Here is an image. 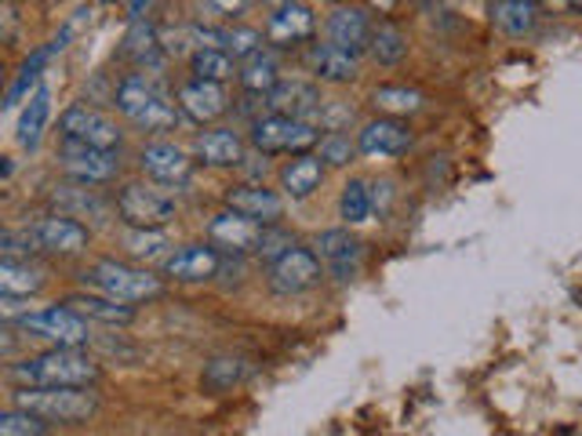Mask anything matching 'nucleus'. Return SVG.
I'll list each match as a JSON object with an SVG mask.
<instances>
[{"label":"nucleus","mask_w":582,"mask_h":436,"mask_svg":"<svg viewBox=\"0 0 582 436\" xmlns=\"http://www.w3.org/2000/svg\"><path fill=\"white\" fill-rule=\"evenodd\" d=\"M193 73H197V81L222 84V81L233 77V59L226 52H197L193 55Z\"/></svg>","instance_id":"e433bc0d"},{"label":"nucleus","mask_w":582,"mask_h":436,"mask_svg":"<svg viewBox=\"0 0 582 436\" xmlns=\"http://www.w3.org/2000/svg\"><path fill=\"white\" fill-rule=\"evenodd\" d=\"M44 433H47V422L33 418L30 411L11 407L0 415V436H44Z\"/></svg>","instance_id":"58836bf2"},{"label":"nucleus","mask_w":582,"mask_h":436,"mask_svg":"<svg viewBox=\"0 0 582 436\" xmlns=\"http://www.w3.org/2000/svg\"><path fill=\"white\" fill-rule=\"evenodd\" d=\"M309 33H314V15H309L306 4H281L266 19V41L277 47L303 44Z\"/></svg>","instance_id":"412c9836"},{"label":"nucleus","mask_w":582,"mask_h":436,"mask_svg":"<svg viewBox=\"0 0 582 436\" xmlns=\"http://www.w3.org/2000/svg\"><path fill=\"white\" fill-rule=\"evenodd\" d=\"M124 55L135 59L139 66H154V62L165 55V47H160V33L154 30L150 19H135L128 36H124Z\"/></svg>","instance_id":"c85d7f7f"},{"label":"nucleus","mask_w":582,"mask_h":436,"mask_svg":"<svg viewBox=\"0 0 582 436\" xmlns=\"http://www.w3.org/2000/svg\"><path fill=\"white\" fill-rule=\"evenodd\" d=\"M160 47H165V55H197L201 52V33H197V26L160 30Z\"/></svg>","instance_id":"a19ab883"},{"label":"nucleus","mask_w":582,"mask_h":436,"mask_svg":"<svg viewBox=\"0 0 582 436\" xmlns=\"http://www.w3.org/2000/svg\"><path fill=\"white\" fill-rule=\"evenodd\" d=\"M368 52L379 66H398V62H404V55H408V36L401 26H393V22H379V26L371 30Z\"/></svg>","instance_id":"c756f323"},{"label":"nucleus","mask_w":582,"mask_h":436,"mask_svg":"<svg viewBox=\"0 0 582 436\" xmlns=\"http://www.w3.org/2000/svg\"><path fill=\"white\" fill-rule=\"evenodd\" d=\"M44 288V273L33 269L30 262H0V291L4 298H30Z\"/></svg>","instance_id":"cd10ccee"},{"label":"nucleus","mask_w":582,"mask_h":436,"mask_svg":"<svg viewBox=\"0 0 582 436\" xmlns=\"http://www.w3.org/2000/svg\"><path fill=\"white\" fill-rule=\"evenodd\" d=\"M247 379V360L241 357H215L212 364L204 368L201 385L208 393H230L233 385H241Z\"/></svg>","instance_id":"473e14b6"},{"label":"nucleus","mask_w":582,"mask_h":436,"mask_svg":"<svg viewBox=\"0 0 582 436\" xmlns=\"http://www.w3.org/2000/svg\"><path fill=\"white\" fill-rule=\"evenodd\" d=\"M306 66L314 70L317 81H328V84H350L357 81V59L339 52L331 44H314L306 52Z\"/></svg>","instance_id":"5701e85b"},{"label":"nucleus","mask_w":582,"mask_h":436,"mask_svg":"<svg viewBox=\"0 0 582 436\" xmlns=\"http://www.w3.org/2000/svg\"><path fill=\"white\" fill-rule=\"evenodd\" d=\"M124 247L131 252V258H142V262H154L160 252L168 247V236L160 230H131Z\"/></svg>","instance_id":"4c0bfd02"},{"label":"nucleus","mask_w":582,"mask_h":436,"mask_svg":"<svg viewBox=\"0 0 582 436\" xmlns=\"http://www.w3.org/2000/svg\"><path fill=\"white\" fill-rule=\"evenodd\" d=\"M252 146L258 153H303L317 146V128L292 117H263L252 128Z\"/></svg>","instance_id":"0eeeda50"},{"label":"nucleus","mask_w":582,"mask_h":436,"mask_svg":"<svg viewBox=\"0 0 582 436\" xmlns=\"http://www.w3.org/2000/svg\"><path fill=\"white\" fill-rule=\"evenodd\" d=\"M62 139L70 142H84V146H95V149H114L120 146V131L117 124L109 120L106 114H98L92 106H70L62 114Z\"/></svg>","instance_id":"1a4fd4ad"},{"label":"nucleus","mask_w":582,"mask_h":436,"mask_svg":"<svg viewBox=\"0 0 582 436\" xmlns=\"http://www.w3.org/2000/svg\"><path fill=\"white\" fill-rule=\"evenodd\" d=\"M281 182L284 190H288V196H309L317 190L320 182H325V164H320V157H295L288 168L281 171Z\"/></svg>","instance_id":"bb28decb"},{"label":"nucleus","mask_w":582,"mask_h":436,"mask_svg":"<svg viewBox=\"0 0 582 436\" xmlns=\"http://www.w3.org/2000/svg\"><path fill=\"white\" fill-rule=\"evenodd\" d=\"M255 52H263V33H258V30H247V26H233V30H230V41H226V55L247 62Z\"/></svg>","instance_id":"79ce46f5"},{"label":"nucleus","mask_w":582,"mask_h":436,"mask_svg":"<svg viewBox=\"0 0 582 436\" xmlns=\"http://www.w3.org/2000/svg\"><path fill=\"white\" fill-rule=\"evenodd\" d=\"M70 36H73V22H70V26H62V33L55 36L52 44H44L41 52H33L27 62H22L19 77L11 81L8 95H4V109H15V106L22 103V98H30V87L36 84V77H41V70H44L47 62H52V59L62 52V47H66V41H70Z\"/></svg>","instance_id":"aec40b11"},{"label":"nucleus","mask_w":582,"mask_h":436,"mask_svg":"<svg viewBox=\"0 0 582 436\" xmlns=\"http://www.w3.org/2000/svg\"><path fill=\"white\" fill-rule=\"evenodd\" d=\"M371 106L398 120V117L419 114V109H423V95H419L415 87H393V84H387V87H375V95H371Z\"/></svg>","instance_id":"72a5a7b5"},{"label":"nucleus","mask_w":582,"mask_h":436,"mask_svg":"<svg viewBox=\"0 0 582 436\" xmlns=\"http://www.w3.org/2000/svg\"><path fill=\"white\" fill-rule=\"evenodd\" d=\"M66 306H70L77 317L109 323V328H124V323L135 320V309H131V306L114 302V298H106V295H73V298H66Z\"/></svg>","instance_id":"393cba45"},{"label":"nucleus","mask_w":582,"mask_h":436,"mask_svg":"<svg viewBox=\"0 0 582 436\" xmlns=\"http://www.w3.org/2000/svg\"><path fill=\"white\" fill-rule=\"evenodd\" d=\"M19 328L30 334V339H44L62 349H81L92 339L88 320L73 313L70 306H52V309H36V313H22Z\"/></svg>","instance_id":"39448f33"},{"label":"nucleus","mask_w":582,"mask_h":436,"mask_svg":"<svg viewBox=\"0 0 582 436\" xmlns=\"http://www.w3.org/2000/svg\"><path fill=\"white\" fill-rule=\"evenodd\" d=\"M55 204L66 208L70 219L73 215H95V219L106 215V204L98 201L92 190H77V185H62V190H55Z\"/></svg>","instance_id":"c9c22d12"},{"label":"nucleus","mask_w":582,"mask_h":436,"mask_svg":"<svg viewBox=\"0 0 582 436\" xmlns=\"http://www.w3.org/2000/svg\"><path fill=\"white\" fill-rule=\"evenodd\" d=\"M320 92L314 84H306V81H281L274 92L266 95V106L274 109V117H292V120H306L317 114L320 109Z\"/></svg>","instance_id":"4468645a"},{"label":"nucleus","mask_w":582,"mask_h":436,"mask_svg":"<svg viewBox=\"0 0 582 436\" xmlns=\"http://www.w3.org/2000/svg\"><path fill=\"white\" fill-rule=\"evenodd\" d=\"M320 280V262L306 247H292L288 255L269 262V288L277 295H299L309 291Z\"/></svg>","instance_id":"9b49d317"},{"label":"nucleus","mask_w":582,"mask_h":436,"mask_svg":"<svg viewBox=\"0 0 582 436\" xmlns=\"http://www.w3.org/2000/svg\"><path fill=\"white\" fill-rule=\"evenodd\" d=\"M241 84L247 87V92H255V95H269V92H274V87L281 84V77H277V55L269 52V47L255 52L241 66Z\"/></svg>","instance_id":"7c9ffc66"},{"label":"nucleus","mask_w":582,"mask_h":436,"mask_svg":"<svg viewBox=\"0 0 582 436\" xmlns=\"http://www.w3.org/2000/svg\"><path fill=\"white\" fill-rule=\"evenodd\" d=\"M193 149H197V157H201L204 164H212V168H233V164H241V160H244L241 135L230 131V128H215V131L197 135Z\"/></svg>","instance_id":"b1692460"},{"label":"nucleus","mask_w":582,"mask_h":436,"mask_svg":"<svg viewBox=\"0 0 582 436\" xmlns=\"http://www.w3.org/2000/svg\"><path fill=\"white\" fill-rule=\"evenodd\" d=\"M295 247V233L288 230H274V226H266L263 230V241H258V258H266V262H277L281 255H288Z\"/></svg>","instance_id":"37998d69"},{"label":"nucleus","mask_w":582,"mask_h":436,"mask_svg":"<svg viewBox=\"0 0 582 436\" xmlns=\"http://www.w3.org/2000/svg\"><path fill=\"white\" fill-rule=\"evenodd\" d=\"M317 262L325 266L336 280H353L357 269H361L364 258V244L357 241L350 230H325L317 236Z\"/></svg>","instance_id":"9d476101"},{"label":"nucleus","mask_w":582,"mask_h":436,"mask_svg":"<svg viewBox=\"0 0 582 436\" xmlns=\"http://www.w3.org/2000/svg\"><path fill=\"white\" fill-rule=\"evenodd\" d=\"M8 375L22 382V390H88L92 382H98V364L81 349L52 345L47 353L11 364Z\"/></svg>","instance_id":"f257e3e1"},{"label":"nucleus","mask_w":582,"mask_h":436,"mask_svg":"<svg viewBox=\"0 0 582 436\" xmlns=\"http://www.w3.org/2000/svg\"><path fill=\"white\" fill-rule=\"evenodd\" d=\"M11 404H15L19 411H30L33 418L62 422V426L88 422L98 407L95 393H88V390H19Z\"/></svg>","instance_id":"7ed1b4c3"},{"label":"nucleus","mask_w":582,"mask_h":436,"mask_svg":"<svg viewBox=\"0 0 582 436\" xmlns=\"http://www.w3.org/2000/svg\"><path fill=\"white\" fill-rule=\"evenodd\" d=\"M117 211L131 230H160L176 219V201H171L168 193L150 190V185L131 182V185H124L120 190Z\"/></svg>","instance_id":"423d86ee"},{"label":"nucleus","mask_w":582,"mask_h":436,"mask_svg":"<svg viewBox=\"0 0 582 436\" xmlns=\"http://www.w3.org/2000/svg\"><path fill=\"white\" fill-rule=\"evenodd\" d=\"M47 117H52V92L47 87H36V92L27 98V109L19 117V131L15 139L22 149H36L41 146V135L47 128Z\"/></svg>","instance_id":"a878e982"},{"label":"nucleus","mask_w":582,"mask_h":436,"mask_svg":"<svg viewBox=\"0 0 582 436\" xmlns=\"http://www.w3.org/2000/svg\"><path fill=\"white\" fill-rule=\"evenodd\" d=\"M263 230L266 226H258L252 219L222 211V215L212 219V226H208V236H212L215 247H226V252H255L258 241H263Z\"/></svg>","instance_id":"6ab92c4d"},{"label":"nucleus","mask_w":582,"mask_h":436,"mask_svg":"<svg viewBox=\"0 0 582 436\" xmlns=\"http://www.w3.org/2000/svg\"><path fill=\"white\" fill-rule=\"evenodd\" d=\"M353 120V109L350 106H342V103H320V109L314 117H309V124H320V128H325L328 135H336L339 128H346V124Z\"/></svg>","instance_id":"c03bdc74"},{"label":"nucleus","mask_w":582,"mask_h":436,"mask_svg":"<svg viewBox=\"0 0 582 436\" xmlns=\"http://www.w3.org/2000/svg\"><path fill=\"white\" fill-rule=\"evenodd\" d=\"M536 15H539V8L525 4V0H499V4H491V22L510 36H525L536 26Z\"/></svg>","instance_id":"2f4dec72"},{"label":"nucleus","mask_w":582,"mask_h":436,"mask_svg":"<svg viewBox=\"0 0 582 436\" xmlns=\"http://www.w3.org/2000/svg\"><path fill=\"white\" fill-rule=\"evenodd\" d=\"M179 109L193 120H215L226 114V87L222 84H208V81H190L179 87Z\"/></svg>","instance_id":"4be33fe9"},{"label":"nucleus","mask_w":582,"mask_h":436,"mask_svg":"<svg viewBox=\"0 0 582 436\" xmlns=\"http://www.w3.org/2000/svg\"><path fill=\"white\" fill-rule=\"evenodd\" d=\"M142 171L160 185H179L190 179V157L171 142H150L139 157Z\"/></svg>","instance_id":"a211bd4d"},{"label":"nucleus","mask_w":582,"mask_h":436,"mask_svg":"<svg viewBox=\"0 0 582 436\" xmlns=\"http://www.w3.org/2000/svg\"><path fill=\"white\" fill-rule=\"evenodd\" d=\"M33 236H36V247L41 252H52V255H77L88 247V230L81 226L77 219L70 215H52V219H41L33 222Z\"/></svg>","instance_id":"ddd939ff"},{"label":"nucleus","mask_w":582,"mask_h":436,"mask_svg":"<svg viewBox=\"0 0 582 436\" xmlns=\"http://www.w3.org/2000/svg\"><path fill=\"white\" fill-rule=\"evenodd\" d=\"M408 146H412V131H408V124L393 117L364 124L361 139H357V149L368 157H401L408 153Z\"/></svg>","instance_id":"dca6fc26"},{"label":"nucleus","mask_w":582,"mask_h":436,"mask_svg":"<svg viewBox=\"0 0 582 436\" xmlns=\"http://www.w3.org/2000/svg\"><path fill=\"white\" fill-rule=\"evenodd\" d=\"M84 284L95 288L98 295L114 298V302H124V306L146 302V298H157L160 291H165V284H160L154 273L131 269L114 258H98L95 266L84 269Z\"/></svg>","instance_id":"f03ea898"},{"label":"nucleus","mask_w":582,"mask_h":436,"mask_svg":"<svg viewBox=\"0 0 582 436\" xmlns=\"http://www.w3.org/2000/svg\"><path fill=\"white\" fill-rule=\"evenodd\" d=\"M165 273L179 284H204L219 273V252L208 244H190L165 262Z\"/></svg>","instance_id":"f3484780"},{"label":"nucleus","mask_w":582,"mask_h":436,"mask_svg":"<svg viewBox=\"0 0 582 436\" xmlns=\"http://www.w3.org/2000/svg\"><path fill=\"white\" fill-rule=\"evenodd\" d=\"M371 190L364 179H350L342 185V196H339V215L346 226H361V222H368L371 215Z\"/></svg>","instance_id":"f704fd0d"},{"label":"nucleus","mask_w":582,"mask_h":436,"mask_svg":"<svg viewBox=\"0 0 582 436\" xmlns=\"http://www.w3.org/2000/svg\"><path fill=\"white\" fill-rule=\"evenodd\" d=\"M62 168H66V174H73V179L84 182V185H98V182L117 179L120 160H117L114 149H95V146L62 139Z\"/></svg>","instance_id":"6e6552de"},{"label":"nucleus","mask_w":582,"mask_h":436,"mask_svg":"<svg viewBox=\"0 0 582 436\" xmlns=\"http://www.w3.org/2000/svg\"><path fill=\"white\" fill-rule=\"evenodd\" d=\"M328 44L331 47H339V52L346 55H361L364 47L371 44V19H368V11L364 8H336L328 15Z\"/></svg>","instance_id":"f8f14e48"},{"label":"nucleus","mask_w":582,"mask_h":436,"mask_svg":"<svg viewBox=\"0 0 582 436\" xmlns=\"http://www.w3.org/2000/svg\"><path fill=\"white\" fill-rule=\"evenodd\" d=\"M317 149H320V164H331V168H342V164H350L353 160V153H357V146L350 142V135H342V131H336V135H325V139L317 142Z\"/></svg>","instance_id":"ea45409f"},{"label":"nucleus","mask_w":582,"mask_h":436,"mask_svg":"<svg viewBox=\"0 0 582 436\" xmlns=\"http://www.w3.org/2000/svg\"><path fill=\"white\" fill-rule=\"evenodd\" d=\"M226 208L233 211V215L258 222V226H274V222L284 215V201L274 190H263V185H237V190H230Z\"/></svg>","instance_id":"2eb2a0df"},{"label":"nucleus","mask_w":582,"mask_h":436,"mask_svg":"<svg viewBox=\"0 0 582 436\" xmlns=\"http://www.w3.org/2000/svg\"><path fill=\"white\" fill-rule=\"evenodd\" d=\"M114 103H117V109H120L124 117L135 120L146 131H165V128H171V124H176V106H171L168 98L160 95L146 77L120 81Z\"/></svg>","instance_id":"20e7f679"}]
</instances>
